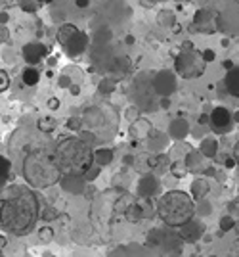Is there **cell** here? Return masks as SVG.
<instances>
[{"label":"cell","instance_id":"cell-1","mask_svg":"<svg viewBox=\"0 0 239 257\" xmlns=\"http://www.w3.org/2000/svg\"><path fill=\"white\" fill-rule=\"evenodd\" d=\"M39 198L27 187H8L0 190V229L12 234H27L39 219Z\"/></svg>","mask_w":239,"mask_h":257},{"label":"cell","instance_id":"cell-2","mask_svg":"<svg viewBox=\"0 0 239 257\" xmlns=\"http://www.w3.org/2000/svg\"><path fill=\"white\" fill-rule=\"evenodd\" d=\"M157 213L167 227H182L190 219H194L196 206L188 192L171 190L157 202Z\"/></svg>","mask_w":239,"mask_h":257},{"label":"cell","instance_id":"cell-3","mask_svg":"<svg viewBox=\"0 0 239 257\" xmlns=\"http://www.w3.org/2000/svg\"><path fill=\"white\" fill-rule=\"evenodd\" d=\"M56 162L60 169H67L71 175H83L94 164V154L88 142L81 139H65L56 148Z\"/></svg>","mask_w":239,"mask_h":257},{"label":"cell","instance_id":"cell-4","mask_svg":"<svg viewBox=\"0 0 239 257\" xmlns=\"http://www.w3.org/2000/svg\"><path fill=\"white\" fill-rule=\"evenodd\" d=\"M23 175L29 185L37 188L52 187L60 179V165L56 162L54 154H48L44 150H37L27 156Z\"/></svg>","mask_w":239,"mask_h":257},{"label":"cell","instance_id":"cell-5","mask_svg":"<svg viewBox=\"0 0 239 257\" xmlns=\"http://www.w3.org/2000/svg\"><path fill=\"white\" fill-rule=\"evenodd\" d=\"M205 68H207V62L203 60V56L192 48L190 43H186L184 48L180 50L178 58L174 60V70L176 73L182 77V79H196V77H201L205 73Z\"/></svg>","mask_w":239,"mask_h":257},{"label":"cell","instance_id":"cell-6","mask_svg":"<svg viewBox=\"0 0 239 257\" xmlns=\"http://www.w3.org/2000/svg\"><path fill=\"white\" fill-rule=\"evenodd\" d=\"M148 246H152L155 250H161L169 256H178V254H182L184 240L180 238V234H174L171 229L152 231L148 234Z\"/></svg>","mask_w":239,"mask_h":257},{"label":"cell","instance_id":"cell-7","mask_svg":"<svg viewBox=\"0 0 239 257\" xmlns=\"http://www.w3.org/2000/svg\"><path fill=\"white\" fill-rule=\"evenodd\" d=\"M58 41L62 43V47L65 48L67 54H71V56L83 54L88 47V37L71 23H65L60 27V31H58Z\"/></svg>","mask_w":239,"mask_h":257},{"label":"cell","instance_id":"cell-8","mask_svg":"<svg viewBox=\"0 0 239 257\" xmlns=\"http://www.w3.org/2000/svg\"><path fill=\"white\" fill-rule=\"evenodd\" d=\"M205 233V225L203 223H199V221H194V219H190L188 223H184L182 227H180V238L184 240V242H196L199 240L201 236Z\"/></svg>","mask_w":239,"mask_h":257},{"label":"cell","instance_id":"cell-9","mask_svg":"<svg viewBox=\"0 0 239 257\" xmlns=\"http://www.w3.org/2000/svg\"><path fill=\"white\" fill-rule=\"evenodd\" d=\"M46 54H48V48L44 47L43 43H29V45L23 47V60L31 66L43 62Z\"/></svg>","mask_w":239,"mask_h":257},{"label":"cell","instance_id":"cell-10","mask_svg":"<svg viewBox=\"0 0 239 257\" xmlns=\"http://www.w3.org/2000/svg\"><path fill=\"white\" fill-rule=\"evenodd\" d=\"M209 119H211V123H213L217 129H228V127L232 125V114H230L224 106L215 108Z\"/></svg>","mask_w":239,"mask_h":257},{"label":"cell","instance_id":"cell-11","mask_svg":"<svg viewBox=\"0 0 239 257\" xmlns=\"http://www.w3.org/2000/svg\"><path fill=\"white\" fill-rule=\"evenodd\" d=\"M194 29L201 33H215L217 29L211 25V12L209 10H199L194 18Z\"/></svg>","mask_w":239,"mask_h":257},{"label":"cell","instance_id":"cell-12","mask_svg":"<svg viewBox=\"0 0 239 257\" xmlns=\"http://www.w3.org/2000/svg\"><path fill=\"white\" fill-rule=\"evenodd\" d=\"M224 85H226V91L234 98H239V66H234L232 70H228L224 77Z\"/></svg>","mask_w":239,"mask_h":257},{"label":"cell","instance_id":"cell-13","mask_svg":"<svg viewBox=\"0 0 239 257\" xmlns=\"http://www.w3.org/2000/svg\"><path fill=\"white\" fill-rule=\"evenodd\" d=\"M22 79L23 83L27 85V87H35L39 81H41V71L37 70V68H25V70L22 71Z\"/></svg>","mask_w":239,"mask_h":257},{"label":"cell","instance_id":"cell-14","mask_svg":"<svg viewBox=\"0 0 239 257\" xmlns=\"http://www.w3.org/2000/svg\"><path fill=\"white\" fill-rule=\"evenodd\" d=\"M199 152L205 158H215L218 152V142L215 139H205L201 142V146H199Z\"/></svg>","mask_w":239,"mask_h":257},{"label":"cell","instance_id":"cell-15","mask_svg":"<svg viewBox=\"0 0 239 257\" xmlns=\"http://www.w3.org/2000/svg\"><path fill=\"white\" fill-rule=\"evenodd\" d=\"M205 156H201V152H192L190 156H188V160H186V169L188 171H203V164H201V160H203Z\"/></svg>","mask_w":239,"mask_h":257},{"label":"cell","instance_id":"cell-16","mask_svg":"<svg viewBox=\"0 0 239 257\" xmlns=\"http://www.w3.org/2000/svg\"><path fill=\"white\" fill-rule=\"evenodd\" d=\"M10 171H12V164L4 156H0V187L10 179Z\"/></svg>","mask_w":239,"mask_h":257},{"label":"cell","instance_id":"cell-17","mask_svg":"<svg viewBox=\"0 0 239 257\" xmlns=\"http://www.w3.org/2000/svg\"><path fill=\"white\" fill-rule=\"evenodd\" d=\"M207 190H209V185H207V181H203V179H199V181H196V183L192 185V192H194L196 198L207 196Z\"/></svg>","mask_w":239,"mask_h":257},{"label":"cell","instance_id":"cell-18","mask_svg":"<svg viewBox=\"0 0 239 257\" xmlns=\"http://www.w3.org/2000/svg\"><path fill=\"white\" fill-rule=\"evenodd\" d=\"M56 127H58V121H56L54 117H43V119L39 121V129H41L43 133H52Z\"/></svg>","mask_w":239,"mask_h":257},{"label":"cell","instance_id":"cell-19","mask_svg":"<svg viewBox=\"0 0 239 257\" xmlns=\"http://www.w3.org/2000/svg\"><path fill=\"white\" fill-rule=\"evenodd\" d=\"M127 217H129V221H138V219H142V217H144L142 208H140V204H138V202H136V204H130V206L127 208Z\"/></svg>","mask_w":239,"mask_h":257},{"label":"cell","instance_id":"cell-20","mask_svg":"<svg viewBox=\"0 0 239 257\" xmlns=\"http://www.w3.org/2000/svg\"><path fill=\"white\" fill-rule=\"evenodd\" d=\"M234 225H236V223H234V217H232V215H226V217H222V219H220V231H222V233L232 231V229H234Z\"/></svg>","mask_w":239,"mask_h":257},{"label":"cell","instance_id":"cell-21","mask_svg":"<svg viewBox=\"0 0 239 257\" xmlns=\"http://www.w3.org/2000/svg\"><path fill=\"white\" fill-rule=\"evenodd\" d=\"M230 211H232V217H234V229L239 233V198L236 200V202H232L230 204Z\"/></svg>","mask_w":239,"mask_h":257},{"label":"cell","instance_id":"cell-22","mask_svg":"<svg viewBox=\"0 0 239 257\" xmlns=\"http://www.w3.org/2000/svg\"><path fill=\"white\" fill-rule=\"evenodd\" d=\"M94 160L100 165H108L109 162H111V152H109V150H100V152L94 156Z\"/></svg>","mask_w":239,"mask_h":257},{"label":"cell","instance_id":"cell-23","mask_svg":"<svg viewBox=\"0 0 239 257\" xmlns=\"http://www.w3.org/2000/svg\"><path fill=\"white\" fill-rule=\"evenodd\" d=\"M10 87V75L4 70H0V93H4Z\"/></svg>","mask_w":239,"mask_h":257},{"label":"cell","instance_id":"cell-24","mask_svg":"<svg viewBox=\"0 0 239 257\" xmlns=\"http://www.w3.org/2000/svg\"><path fill=\"white\" fill-rule=\"evenodd\" d=\"M182 165L184 164H180V162H176V164L173 165V173L176 175V177H184V175H186V171H188V169H186V167H182Z\"/></svg>","mask_w":239,"mask_h":257},{"label":"cell","instance_id":"cell-25","mask_svg":"<svg viewBox=\"0 0 239 257\" xmlns=\"http://www.w3.org/2000/svg\"><path fill=\"white\" fill-rule=\"evenodd\" d=\"M67 129H71V131H79V129H81V119L71 117V119L67 121Z\"/></svg>","mask_w":239,"mask_h":257},{"label":"cell","instance_id":"cell-26","mask_svg":"<svg viewBox=\"0 0 239 257\" xmlns=\"http://www.w3.org/2000/svg\"><path fill=\"white\" fill-rule=\"evenodd\" d=\"M203 60L205 62H215V58H217V54H215V50H211V48H207V50H203Z\"/></svg>","mask_w":239,"mask_h":257},{"label":"cell","instance_id":"cell-27","mask_svg":"<svg viewBox=\"0 0 239 257\" xmlns=\"http://www.w3.org/2000/svg\"><path fill=\"white\" fill-rule=\"evenodd\" d=\"M39 236H41V240H43V242H50L54 234H52V231H50V229H43V231H41V234H39Z\"/></svg>","mask_w":239,"mask_h":257},{"label":"cell","instance_id":"cell-28","mask_svg":"<svg viewBox=\"0 0 239 257\" xmlns=\"http://www.w3.org/2000/svg\"><path fill=\"white\" fill-rule=\"evenodd\" d=\"M60 106H62V102H60L58 98H50V100H48V108H50V110H60Z\"/></svg>","mask_w":239,"mask_h":257},{"label":"cell","instance_id":"cell-29","mask_svg":"<svg viewBox=\"0 0 239 257\" xmlns=\"http://www.w3.org/2000/svg\"><path fill=\"white\" fill-rule=\"evenodd\" d=\"M224 165H226V169H234L236 162H234V158H228V160H224Z\"/></svg>","mask_w":239,"mask_h":257},{"label":"cell","instance_id":"cell-30","mask_svg":"<svg viewBox=\"0 0 239 257\" xmlns=\"http://www.w3.org/2000/svg\"><path fill=\"white\" fill-rule=\"evenodd\" d=\"M234 162H236V165H239V142L236 144V148H234Z\"/></svg>","mask_w":239,"mask_h":257},{"label":"cell","instance_id":"cell-31","mask_svg":"<svg viewBox=\"0 0 239 257\" xmlns=\"http://www.w3.org/2000/svg\"><path fill=\"white\" fill-rule=\"evenodd\" d=\"M75 4H77L79 8H88V4H90V0H75Z\"/></svg>","mask_w":239,"mask_h":257},{"label":"cell","instance_id":"cell-32","mask_svg":"<svg viewBox=\"0 0 239 257\" xmlns=\"http://www.w3.org/2000/svg\"><path fill=\"white\" fill-rule=\"evenodd\" d=\"M69 93H71V94H75V96H77V94L81 93V89H79V85H71V87H69Z\"/></svg>","mask_w":239,"mask_h":257},{"label":"cell","instance_id":"cell-33","mask_svg":"<svg viewBox=\"0 0 239 257\" xmlns=\"http://www.w3.org/2000/svg\"><path fill=\"white\" fill-rule=\"evenodd\" d=\"M209 123V116L207 114H203V116L199 117V125H207Z\"/></svg>","mask_w":239,"mask_h":257},{"label":"cell","instance_id":"cell-34","mask_svg":"<svg viewBox=\"0 0 239 257\" xmlns=\"http://www.w3.org/2000/svg\"><path fill=\"white\" fill-rule=\"evenodd\" d=\"M232 252H234L236 256H239V238L236 240V242H234V246H232Z\"/></svg>","mask_w":239,"mask_h":257},{"label":"cell","instance_id":"cell-35","mask_svg":"<svg viewBox=\"0 0 239 257\" xmlns=\"http://www.w3.org/2000/svg\"><path fill=\"white\" fill-rule=\"evenodd\" d=\"M222 68H224V70H232V68H234V64H232L230 60H224V64H222Z\"/></svg>","mask_w":239,"mask_h":257},{"label":"cell","instance_id":"cell-36","mask_svg":"<svg viewBox=\"0 0 239 257\" xmlns=\"http://www.w3.org/2000/svg\"><path fill=\"white\" fill-rule=\"evenodd\" d=\"M169 106H171V100H169V98H163V100H161V108H165V110H167Z\"/></svg>","mask_w":239,"mask_h":257},{"label":"cell","instance_id":"cell-37","mask_svg":"<svg viewBox=\"0 0 239 257\" xmlns=\"http://www.w3.org/2000/svg\"><path fill=\"white\" fill-rule=\"evenodd\" d=\"M4 246H6V240H4V238H2V236H0V250H2V248H4Z\"/></svg>","mask_w":239,"mask_h":257},{"label":"cell","instance_id":"cell-38","mask_svg":"<svg viewBox=\"0 0 239 257\" xmlns=\"http://www.w3.org/2000/svg\"><path fill=\"white\" fill-rule=\"evenodd\" d=\"M220 45H222V47L226 48V47H228V45H230V41H228V39H224V41H222V43H220Z\"/></svg>","mask_w":239,"mask_h":257},{"label":"cell","instance_id":"cell-39","mask_svg":"<svg viewBox=\"0 0 239 257\" xmlns=\"http://www.w3.org/2000/svg\"><path fill=\"white\" fill-rule=\"evenodd\" d=\"M52 0H37V4H50Z\"/></svg>","mask_w":239,"mask_h":257},{"label":"cell","instance_id":"cell-40","mask_svg":"<svg viewBox=\"0 0 239 257\" xmlns=\"http://www.w3.org/2000/svg\"><path fill=\"white\" fill-rule=\"evenodd\" d=\"M127 43H129V45H134V37H127Z\"/></svg>","mask_w":239,"mask_h":257},{"label":"cell","instance_id":"cell-41","mask_svg":"<svg viewBox=\"0 0 239 257\" xmlns=\"http://www.w3.org/2000/svg\"><path fill=\"white\" fill-rule=\"evenodd\" d=\"M232 121H238V123H239V112H236V116L232 117Z\"/></svg>","mask_w":239,"mask_h":257},{"label":"cell","instance_id":"cell-42","mask_svg":"<svg viewBox=\"0 0 239 257\" xmlns=\"http://www.w3.org/2000/svg\"><path fill=\"white\" fill-rule=\"evenodd\" d=\"M0 257H4V254H2V252H0Z\"/></svg>","mask_w":239,"mask_h":257}]
</instances>
